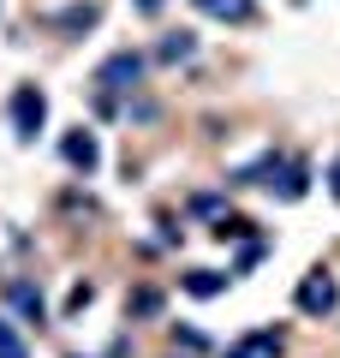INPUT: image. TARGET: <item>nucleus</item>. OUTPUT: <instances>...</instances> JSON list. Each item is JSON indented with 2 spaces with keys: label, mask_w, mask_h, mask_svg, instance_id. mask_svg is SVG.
Returning a JSON list of instances; mask_svg holds the SVG:
<instances>
[{
  "label": "nucleus",
  "mask_w": 340,
  "mask_h": 358,
  "mask_svg": "<svg viewBox=\"0 0 340 358\" xmlns=\"http://www.w3.org/2000/svg\"><path fill=\"white\" fill-rule=\"evenodd\" d=\"M328 192H334V203H340V162H334V173H328Z\"/></svg>",
  "instance_id": "dca6fc26"
},
{
  "label": "nucleus",
  "mask_w": 340,
  "mask_h": 358,
  "mask_svg": "<svg viewBox=\"0 0 340 358\" xmlns=\"http://www.w3.org/2000/svg\"><path fill=\"white\" fill-rule=\"evenodd\" d=\"M60 155L78 167V173H96V162H101V143H96V131H66Z\"/></svg>",
  "instance_id": "20e7f679"
},
{
  "label": "nucleus",
  "mask_w": 340,
  "mask_h": 358,
  "mask_svg": "<svg viewBox=\"0 0 340 358\" xmlns=\"http://www.w3.org/2000/svg\"><path fill=\"white\" fill-rule=\"evenodd\" d=\"M90 299H96V287H90V281H78V287H72V299H66V310H84Z\"/></svg>",
  "instance_id": "2eb2a0df"
},
{
  "label": "nucleus",
  "mask_w": 340,
  "mask_h": 358,
  "mask_svg": "<svg viewBox=\"0 0 340 358\" xmlns=\"http://www.w3.org/2000/svg\"><path fill=\"white\" fill-rule=\"evenodd\" d=\"M6 299H13V305L24 310L30 322H42V317H48V305H42V293H36L30 281H6Z\"/></svg>",
  "instance_id": "0eeeda50"
},
{
  "label": "nucleus",
  "mask_w": 340,
  "mask_h": 358,
  "mask_svg": "<svg viewBox=\"0 0 340 358\" xmlns=\"http://www.w3.org/2000/svg\"><path fill=\"white\" fill-rule=\"evenodd\" d=\"M42 120H48V96H42L36 84H18L13 90V126H18V138L30 143L42 131Z\"/></svg>",
  "instance_id": "f03ea898"
},
{
  "label": "nucleus",
  "mask_w": 340,
  "mask_h": 358,
  "mask_svg": "<svg viewBox=\"0 0 340 358\" xmlns=\"http://www.w3.org/2000/svg\"><path fill=\"white\" fill-rule=\"evenodd\" d=\"M245 233H251L245 215H221V221H215V239H245Z\"/></svg>",
  "instance_id": "ddd939ff"
},
{
  "label": "nucleus",
  "mask_w": 340,
  "mask_h": 358,
  "mask_svg": "<svg viewBox=\"0 0 340 358\" xmlns=\"http://www.w3.org/2000/svg\"><path fill=\"white\" fill-rule=\"evenodd\" d=\"M197 13H209V18H227V24H245V18L257 13L251 0H191Z\"/></svg>",
  "instance_id": "423d86ee"
},
{
  "label": "nucleus",
  "mask_w": 340,
  "mask_h": 358,
  "mask_svg": "<svg viewBox=\"0 0 340 358\" xmlns=\"http://www.w3.org/2000/svg\"><path fill=\"white\" fill-rule=\"evenodd\" d=\"M143 78V54L138 48H120V54H108V60L96 66V102H101V114L113 108V96L120 90H132Z\"/></svg>",
  "instance_id": "f257e3e1"
},
{
  "label": "nucleus",
  "mask_w": 340,
  "mask_h": 358,
  "mask_svg": "<svg viewBox=\"0 0 340 358\" xmlns=\"http://www.w3.org/2000/svg\"><path fill=\"white\" fill-rule=\"evenodd\" d=\"M155 310H162V293L155 287H138L132 293V317H155Z\"/></svg>",
  "instance_id": "9b49d317"
},
{
  "label": "nucleus",
  "mask_w": 340,
  "mask_h": 358,
  "mask_svg": "<svg viewBox=\"0 0 340 358\" xmlns=\"http://www.w3.org/2000/svg\"><path fill=\"white\" fill-rule=\"evenodd\" d=\"M96 18H101V6H96V0H84V6H72L60 24H66V30H84V24H96Z\"/></svg>",
  "instance_id": "9d476101"
},
{
  "label": "nucleus",
  "mask_w": 340,
  "mask_h": 358,
  "mask_svg": "<svg viewBox=\"0 0 340 358\" xmlns=\"http://www.w3.org/2000/svg\"><path fill=\"white\" fill-rule=\"evenodd\" d=\"M191 48H197V42H191V30H179V36L162 42V60H191Z\"/></svg>",
  "instance_id": "f8f14e48"
},
{
  "label": "nucleus",
  "mask_w": 340,
  "mask_h": 358,
  "mask_svg": "<svg viewBox=\"0 0 340 358\" xmlns=\"http://www.w3.org/2000/svg\"><path fill=\"white\" fill-rule=\"evenodd\" d=\"M0 358H30V352H24V334H18L6 317H0Z\"/></svg>",
  "instance_id": "1a4fd4ad"
},
{
  "label": "nucleus",
  "mask_w": 340,
  "mask_h": 358,
  "mask_svg": "<svg viewBox=\"0 0 340 358\" xmlns=\"http://www.w3.org/2000/svg\"><path fill=\"white\" fill-rule=\"evenodd\" d=\"M227 358H281V334L275 329H251L227 346Z\"/></svg>",
  "instance_id": "39448f33"
},
{
  "label": "nucleus",
  "mask_w": 340,
  "mask_h": 358,
  "mask_svg": "<svg viewBox=\"0 0 340 358\" xmlns=\"http://www.w3.org/2000/svg\"><path fill=\"white\" fill-rule=\"evenodd\" d=\"M138 6H143V13H162V0H138Z\"/></svg>",
  "instance_id": "f3484780"
},
{
  "label": "nucleus",
  "mask_w": 340,
  "mask_h": 358,
  "mask_svg": "<svg viewBox=\"0 0 340 358\" xmlns=\"http://www.w3.org/2000/svg\"><path fill=\"white\" fill-rule=\"evenodd\" d=\"M281 197H287V203H299V197H304V167H287V179H281Z\"/></svg>",
  "instance_id": "4468645a"
},
{
  "label": "nucleus",
  "mask_w": 340,
  "mask_h": 358,
  "mask_svg": "<svg viewBox=\"0 0 340 358\" xmlns=\"http://www.w3.org/2000/svg\"><path fill=\"white\" fill-rule=\"evenodd\" d=\"M340 305V293H334V281H328L323 268H311V275H304L299 281V310L304 317H328V310Z\"/></svg>",
  "instance_id": "7ed1b4c3"
},
{
  "label": "nucleus",
  "mask_w": 340,
  "mask_h": 358,
  "mask_svg": "<svg viewBox=\"0 0 340 358\" xmlns=\"http://www.w3.org/2000/svg\"><path fill=\"white\" fill-rule=\"evenodd\" d=\"M179 287H185V293H197V299H215V293H227V275H215V268H191Z\"/></svg>",
  "instance_id": "6e6552de"
}]
</instances>
